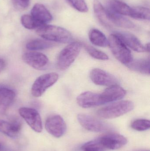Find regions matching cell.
<instances>
[{"instance_id": "1", "label": "cell", "mask_w": 150, "mask_h": 151, "mask_svg": "<svg viewBox=\"0 0 150 151\" xmlns=\"http://www.w3.org/2000/svg\"><path fill=\"white\" fill-rule=\"evenodd\" d=\"M37 33L46 40L66 43L72 40L71 33L67 29L56 26L45 24L38 28Z\"/></svg>"}, {"instance_id": "2", "label": "cell", "mask_w": 150, "mask_h": 151, "mask_svg": "<svg viewBox=\"0 0 150 151\" xmlns=\"http://www.w3.org/2000/svg\"><path fill=\"white\" fill-rule=\"evenodd\" d=\"M134 108V104L132 101L122 100L100 108L97 111V114L103 119H114L131 111Z\"/></svg>"}, {"instance_id": "3", "label": "cell", "mask_w": 150, "mask_h": 151, "mask_svg": "<svg viewBox=\"0 0 150 151\" xmlns=\"http://www.w3.org/2000/svg\"><path fill=\"white\" fill-rule=\"evenodd\" d=\"M108 40L112 53L119 62L127 65L132 61L131 51L115 34H111Z\"/></svg>"}, {"instance_id": "4", "label": "cell", "mask_w": 150, "mask_h": 151, "mask_svg": "<svg viewBox=\"0 0 150 151\" xmlns=\"http://www.w3.org/2000/svg\"><path fill=\"white\" fill-rule=\"evenodd\" d=\"M82 44L74 42L67 45L60 52L58 57L57 65L61 70L68 69L75 62L81 50Z\"/></svg>"}, {"instance_id": "5", "label": "cell", "mask_w": 150, "mask_h": 151, "mask_svg": "<svg viewBox=\"0 0 150 151\" xmlns=\"http://www.w3.org/2000/svg\"><path fill=\"white\" fill-rule=\"evenodd\" d=\"M77 119L81 126L89 131L107 132L113 130V127L109 124L87 114H79Z\"/></svg>"}, {"instance_id": "6", "label": "cell", "mask_w": 150, "mask_h": 151, "mask_svg": "<svg viewBox=\"0 0 150 151\" xmlns=\"http://www.w3.org/2000/svg\"><path fill=\"white\" fill-rule=\"evenodd\" d=\"M59 75L55 73H50L41 76L33 84L31 94L35 97L41 96L48 88L58 81Z\"/></svg>"}, {"instance_id": "7", "label": "cell", "mask_w": 150, "mask_h": 151, "mask_svg": "<svg viewBox=\"0 0 150 151\" xmlns=\"http://www.w3.org/2000/svg\"><path fill=\"white\" fill-rule=\"evenodd\" d=\"M18 112L32 129L37 133L42 132V121L37 110L29 107H21L19 108Z\"/></svg>"}, {"instance_id": "8", "label": "cell", "mask_w": 150, "mask_h": 151, "mask_svg": "<svg viewBox=\"0 0 150 151\" xmlns=\"http://www.w3.org/2000/svg\"><path fill=\"white\" fill-rule=\"evenodd\" d=\"M45 127L48 133L57 138L62 136L67 129L65 121L59 115H52L48 117L46 120Z\"/></svg>"}, {"instance_id": "9", "label": "cell", "mask_w": 150, "mask_h": 151, "mask_svg": "<svg viewBox=\"0 0 150 151\" xmlns=\"http://www.w3.org/2000/svg\"><path fill=\"white\" fill-rule=\"evenodd\" d=\"M91 80L95 84L100 86H110L119 84L118 79L110 73L100 69L92 70L90 73Z\"/></svg>"}, {"instance_id": "10", "label": "cell", "mask_w": 150, "mask_h": 151, "mask_svg": "<svg viewBox=\"0 0 150 151\" xmlns=\"http://www.w3.org/2000/svg\"><path fill=\"white\" fill-rule=\"evenodd\" d=\"M126 93L125 90L118 85L110 86L100 94L101 105L121 100Z\"/></svg>"}, {"instance_id": "11", "label": "cell", "mask_w": 150, "mask_h": 151, "mask_svg": "<svg viewBox=\"0 0 150 151\" xmlns=\"http://www.w3.org/2000/svg\"><path fill=\"white\" fill-rule=\"evenodd\" d=\"M23 60L26 63L36 70L43 69L48 63V58L45 55L35 51L26 52L24 54Z\"/></svg>"}, {"instance_id": "12", "label": "cell", "mask_w": 150, "mask_h": 151, "mask_svg": "<svg viewBox=\"0 0 150 151\" xmlns=\"http://www.w3.org/2000/svg\"><path fill=\"white\" fill-rule=\"evenodd\" d=\"M99 139L106 150H118L127 143V140L125 137L117 134H107L100 137Z\"/></svg>"}, {"instance_id": "13", "label": "cell", "mask_w": 150, "mask_h": 151, "mask_svg": "<svg viewBox=\"0 0 150 151\" xmlns=\"http://www.w3.org/2000/svg\"><path fill=\"white\" fill-rule=\"evenodd\" d=\"M77 103L79 106L84 108L101 105L100 94L91 91H86L79 95L77 98Z\"/></svg>"}, {"instance_id": "14", "label": "cell", "mask_w": 150, "mask_h": 151, "mask_svg": "<svg viewBox=\"0 0 150 151\" xmlns=\"http://www.w3.org/2000/svg\"><path fill=\"white\" fill-rule=\"evenodd\" d=\"M115 34L127 46L135 51L143 52L145 51L144 46L140 40L134 35L126 32H117Z\"/></svg>"}, {"instance_id": "15", "label": "cell", "mask_w": 150, "mask_h": 151, "mask_svg": "<svg viewBox=\"0 0 150 151\" xmlns=\"http://www.w3.org/2000/svg\"><path fill=\"white\" fill-rule=\"evenodd\" d=\"M31 16L43 25L46 24L53 19L49 11L41 4H36L31 11Z\"/></svg>"}, {"instance_id": "16", "label": "cell", "mask_w": 150, "mask_h": 151, "mask_svg": "<svg viewBox=\"0 0 150 151\" xmlns=\"http://www.w3.org/2000/svg\"><path fill=\"white\" fill-rule=\"evenodd\" d=\"M108 21L116 26L123 28L132 29L135 27V25L130 20L124 17L122 15L117 14L109 8L106 9Z\"/></svg>"}, {"instance_id": "17", "label": "cell", "mask_w": 150, "mask_h": 151, "mask_svg": "<svg viewBox=\"0 0 150 151\" xmlns=\"http://www.w3.org/2000/svg\"><path fill=\"white\" fill-rule=\"evenodd\" d=\"M16 96L12 90L3 87L0 88V114H4Z\"/></svg>"}, {"instance_id": "18", "label": "cell", "mask_w": 150, "mask_h": 151, "mask_svg": "<svg viewBox=\"0 0 150 151\" xmlns=\"http://www.w3.org/2000/svg\"><path fill=\"white\" fill-rule=\"evenodd\" d=\"M22 127L21 123L18 121H14L8 122L0 120V132L12 138L17 136Z\"/></svg>"}, {"instance_id": "19", "label": "cell", "mask_w": 150, "mask_h": 151, "mask_svg": "<svg viewBox=\"0 0 150 151\" xmlns=\"http://www.w3.org/2000/svg\"><path fill=\"white\" fill-rule=\"evenodd\" d=\"M127 66L132 70L149 75L150 59L149 58L133 59Z\"/></svg>"}, {"instance_id": "20", "label": "cell", "mask_w": 150, "mask_h": 151, "mask_svg": "<svg viewBox=\"0 0 150 151\" xmlns=\"http://www.w3.org/2000/svg\"><path fill=\"white\" fill-rule=\"evenodd\" d=\"M91 43L98 47H105L108 46V40L103 32L97 29H92L89 34Z\"/></svg>"}, {"instance_id": "21", "label": "cell", "mask_w": 150, "mask_h": 151, "mask_svg": "<svg viewBox=\"0 0 150 151\" xmlns=\"http://www.w3.org/2000/svg\"><path fill=\"white\" fill-rule=\"evenodd\" d=\"M108 8L115 13L122 16H130L132 10L131 7L119 0H111Z\"/></svg>"}, {"instance_id": "22", "label": "cell", "mask_w": 150, "mask_h": 151, "mask_svg": "<svg viewBox=\"0 0 150 151\" xmlns=\"http://www.w3.org/2000/svg\"><path fill=\"white\" fill-rule=\"evenodd\" d=\"M93 10L95 16L101 24L107 27H111L107 16L106 11L99 0L93 1Z\"/></svg>"}, {"instance_id": "23", "label": "cell", "mask_w": 150, "mask_h": 151, "mask_svg": "<svg viewBox=\"0 0 150 151\" xmlns=\"http://www.w3.org/2000/svg\"><path fill=\"white\" fill-rule=\"evenodd\" d=\"M53 43L47 40H33L26 44V48L28 50L32 51L43 50L52 47Z\"/></svg>"}, {"instance_id": "24", "label": "cell", "mask_w": 150, "mask_h": 151, "mask_svg": "<svg viewBox=\"0 0 150 151\" xmlns=\"http://www.w3.org/2000/svg\"><path fill=\"white\" fill-rule=\"evenodd\" d=\"M129 17L134 19L149 20L150 13L149 9L146 7L137 6L133 7Z\"/></svg>"}, {"instance_id": "25", "label": "cell", "mask_w": 150, "mask_h": 151, "mask_svg": "<svg viewBox=\"0 0 150 151\" xmlns=\"http://www.w3.org/2000/svg\"><path fill=\"white\" fill-rule=\"evenodd\" d=\"M21 24L24 27L28 29H34L43 26V25L36 20L32 16L24 15L21 17Z\"/></svg>"}, {"instance_id": "26", "label": "cell", "mask_w": 150, "mask_h": 151, "mask_svg": "<svg viewBox=\"0 0 150 151\" xmlns=\"http://www.w3.org/2000/svg\"><path fill=\"white\" fill-rule=\"evenodd\" d=\"M81 149L82 151H105L107 150L101 144L99 138L84 144Z\"/></svg>"}, {"instance_id": "27", "label": "cell", "mask_w": 150, "mask_h": 151, "mask_svg": "<svg viewBox=\"0 0 150 151\" xmlns=\"http://www.w3.org/2000/svg\"><path fill=\"white\" fill-rule=\"evenodd\" d=\"M84 47L88 54L93 58L98 60L106 61L109 59L108 56L102 51L87 44H84Z\"/></svg>"}, {"instance_id": "28", "label": "cell", "mask_w": 150, "mask_h": 151, "mask_svg": "<svg viewBox=\"0 0 150 151\" xmlns=\"http://www.w3.org/2000/svg\"><path fill=\"white\" fill-rule=\"evenodd\" d=\"M131 127L133 129L137 131H145L149 129L150 121L145 119H138L132 122Z\"/></svg>"}, {"instance_id": "29", "label": "cell", "mask_w": 150, "mask_h": 151, "mask_svg": "<svg viewBox=\"0 0 150 151\" xmlns=\"http://www.w3.org/2000/svg\"><path fill=\"white\" fill-rule=\"evenodd\" d=\"M73 8L79 12L85 13L89 10L88 6L85 0H67Z\"/></svg>"}, {"instance_id": "30", "label": "cell", "mask_w": 150, "mask_h": 151, "mask_svg": "<svg viewBox=\"0 0 150 151\" xmlns=\"http://www.w3.org/2000/svg\"><path fill=\"white\" fill-rule=\"evenodd\" d=\"M12 1L14 5L20 9H26L30 3V0H12Z\"/></svg>"}, {"instance_id": "31", "label": "cell", "mask_w": 150, "mask_h": 151, "mask_svg": "<svg viewBox=\"0 0 150 151\" xmlns=\"http://www.w3.org/2000/svg\"><path fill=\"white\" fill-rule=\"evenodd\" d=\"M6 67V62L3 58L0 57V73L3 71Z\"/></svg>"}, {"instance_id": "32", "label": "cell", "mask_w": 150, "mask_h": 151, "mask_svg": "<svg viewBox=\"0 0 150 151\" xmlns=\"http://www.w3.org/2000/svg\"><path fill=\"white\" fill-rule=\"evenodd\" d=\"M6 150L5 146L1 143H0V151H5Z\"/></svg>"}, {"instance_id": "33", "label": "cell", "mask_w": 150, "mask_h": 151, "mask_svg": "<svg viewBox=\"0 0 150 151\" xmlns=\"http://www.w3.org/2000/svg\"><path fill=\"white\" fill-rule=\"evenodd\" d=\"M144 48H145V51L147 52H149L150 51V44L149 43H147L145 46H144Z\"/></svg>"}, {"instance_id": "34", "label": "cell", "mask_w": 150, "mask_h": 151, "mask_svg": "<svg viewBox=\"0 0 150 151\" xmlns=\"http://www.w3.org/2000/svg\"><path fill=\"white\" fill-rule=\"evenodd\" d=\"M4 87V86L3 85H2L1 84V83H0V88H2V87Z\"/></svg>"}, {"instance_id": "35", "label": "cell", "mask_w": 150, "mask_h": 151, "mask_svg": "<svg viewBox=\"0 0 150 151\" xmlns=\"http://www.w3.org/2000/svg\"><path fill=\"white\" fill-rule=\"evenodd\" d=\"M149 151V150H142V151Z\"/></svg>"}]
</instances>
